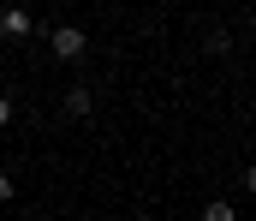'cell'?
<instances>
[{"label": "cell", "mask_w": 256, "mask_h": 221, "mask_svg": "<svg viewBox=\"0 0 256 221\" xmlns=\"http://www.w3.org/2000/svg\"><path fill=\"white\" fill-rule=\"evenodd\" d=\"M12 126V96H0V132Z\"/></svg>", "instance_id": "5"}, {"label": "cell", "mask_w": 256, "mask_h": 221, "mask_svg": "<svg viewBox=\"0 0 256 221\" xmlns=\"http://www.w3.org/2000/svg\"><path fill=\"white\" fill-rule=\"evenodd\" d=\"M202 221H238V209L226 197H214V203H202Z\"/></svg>", "instance_id": "4"}, {"label": "cell", "mask_w": 256, "mask_h": 221, "mask_svg": "<svg viewBox=\"0 0 256 221\" xmlns=\"http://www.w3.org/2000/svg\"><path fill=\"white\" fill-rule=\"evenodd\" d=\"M90 108H96V96H90L84 84H72V90H66V114H72V120H84Z\"/></svg>", "instance_id": "3"}, {"label": "cell", "mask_w": 256, "mask_h": 221, "mask_svg": "<svg viewBox=\"0 0 256 221\" xmlns=\"http://www.w3.org/2000/svg\"><path fill=\"white\" fill-rule=\"evenodd\" d=\"M48 48H54V60H66V66H78V60L90 54V36H84L78 24H54V36H48Z\"/></svg>", "instance_id": "1"}, {"label": "cell", "mask_w": 256, "mask_h": 221, "mask_svg": "<svg viewBox=\"0 0 256 221\" xmlns=\"http://www.w3.org/2000/svg\"><path fill=\"white\" fill-rule=\"evenodd\" d=\"M6 197H12V173L0 167V203H6Z\"/></svg>", "instance_id": "6"}, {"label": "cell", "mask_w": 256, "mask_h": 221, "mask_svg": "<svg viewBox=\"0 0 256 221\" xmlns=\"http://www.w3.org/2000/svg\"><path fill=\"white\" fill-rule=\"evenodd\" d=\"M0 36H6V42L30 36V12H24V6H6V12H0Z\"/></svg>", "instance_id": "2"}]
</instances>
